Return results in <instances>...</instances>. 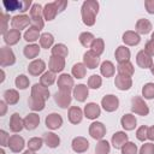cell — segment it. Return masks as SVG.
<instances>
[{
  "label": "cell",
  "mask_w": 154,
  "mask_h": 154,
  "mask_svg": "<svg viewBox=\"0 0 154 154\" xmlns=\"http://www.w3.org/2000/svg\"><path fill=\"white\" fill-rule=\"evenodd\" d=\"M97 12H99V2L96 0H85L81 7L83 23L87 26H93L95 24Z\"/></svg>",
  "instance_id": "cell-1"
},
{
  "label": "cell",
  "mask_w": 154,
  "mask_h": 154,
  "mask_svg": "<svg viewBox=\"0 0 154 154\" xmlns=\"http://www.w3.org/2000/svg\"><path fill=\"white\" fill-rule=\"evenodd\" d=\"M2 5L7 12H13V11H19L22 13L26 12L31 5V0H4Z\"/></svg>",
  "instance_id": "cell-2"
},
{
  "label": "cell",
  "mask_w": 154,
  "mask_h": 154,
  "mask_svg": "<svg viewBox=\"0 0 154 154\" xmlns=\"http://www.w3.org/2000/svg\"><path fill=\"white\" fill-rule=\"evenodd\" d=\"M131 111L135 114L146 117L149 113V107L141 96H134L131 99Z\"/></svg>",
  "instance_id": "cell-3"
},
{
  "label": "cell",
  "mask_w": 154,
  "mask_h": 154,
  "mask_svg": "<svg viewBox=\"0 0 154 154\" xmlns=\"http://www.w3.org/2000/svg\"><path fill=\"white\" fill-rule=\"evenodd\" d=\"M16 63V57L13 51L8 46H4L0 48V66L6 67V66H12Z\"/></svg>",
  "instance_id": "cell-4"
},
{
  "label": "cell",
  "mask_w": 154,
  "mask_h": 154,
  "mask_svg": "<svg viewBox=\"0 0 154 154\" xmlns=\"http://www.w3.org/2000/svg\"><path fill=\"white\" fill-rule=\"evenodd\" d=\"M72 101L71 91L66 90H59L54 94V102L60 107V108H67Z\"/></svg>",
  "instance_id": "cell-5"
},
{
  "label": "cell",
  "mask_w": 154,
  "mask_h": 154,
  "mask_svg": "<svg viewBox=\"0 0 154 154\" xmlns=\"http://www.w3.org/2000/svg\"><path fill=\"white\" fill-rule=\"evenodd\" d=\"M101 106L106 112H114L119 106V99L113 94L105 95L101 100Z\"/></svg>",
  "instance_id": "cell-6"
},
{
  "label": "cell",
  "mask_w": 154,
  "mask_h": 154,
  "mask_svg": "<svg viewBox=\"0 0 154 154\" xmlns=\"http://www.w3.org/2000/svg\"><path fill=\"white\" fill-rule=\"evenodd\" d=\"M89 135L94 140H102L106 135V126L100 122H93L89 125Z\"/></svg>",
  "instance_id": "cell-7"
},
{
  "label": "cell",
  "mask_w": 154,
  "mask_h": 154,
  "mask_svg": "<svg viewBox=\"0 0 154 154\" xmlns=\"http://www.w3.org/2000/svg\"><path fill=\"white\" fill-rule=\"evenodd\" d=\"M83 64L85 65V67H88L90 70H94L100 64V57L96 53H94L91 49L90 51H87L83 54Z\"/></svg>",
  "instance_id": "cell-8"
},
{
  "label": "cell",
  "mask_w": 154,
  "mask_h": 154,
  "mask_svg": "<svg viewBox=\"0 0 154 154\" xmlns=\"http://www.w3.org/2000/svg\"><path fill=\"white\" fill-rule=\"evenodd\" d=\"M29 23H31V19L26 14H17V16L12 17V20H11L12 28L16 30H19V31L25 29L29 25Z\"/></svg>",
  "instance_id": "cell-9"
},
{
  "label": "cell",
  "mask_w": 154,
  "mask_h": 154,
  "mask_svg": "<svg viewBox=\"0 0 154 154\" xmlns=\"http://www.w3.org/2000/svg\"><path fill=\"white\" fill-rule=\"evenodd\" d=\"M46 70V63L42 59H35L32 60L28 66V72L31 76H42Z\"/></svg>",
  "instance_id": "cell-10"
},
{
  "label": "cell",
  "mask_w": 154,
  "mask_h": 154,
  "mask_svg": "<svg viewBox=\"0 0 154 154\" xmlns=\"http://www.w3.org/2000/svg\"><path fill=\"white\" fill-rule=\"evenodd\" d=\"M136 63L141 69H150L153 66V59L147 52H144V49H142L137 53Z\"/></svg>",
  "instance_id": "cell-11"
},
{
  "label": "cell",
  "mask_w": 154,
  "mask_h": 154,
  "mask_svg": "<svg viewBox=\"0 0 154 154\" xmlns=\"http://www.w3.org/2000/svg\"><path fill=\"white\" fill-rule=\"evenodd\" d=\"M58 87L59 90H66V91H71L75 88V83H73V77H71L67 73H63L59 76L58 78Z\"/></svg>",
  "instance_id": "cell-12"
},
{
  "label": "cell",
  "mask_w": 154,
  "mask_h": 154,
  "mask_svg": "<svg viewBox=\"0 0 154 154\" xmlns=\"http://www.w3.org/2000/svg\"><path fill=\"white\" fill-rule=\"evenodd\" d=\"M31 96L46 101V100H48V97H49V90H48V88L43 87L42 84L35 83V84L31 87Z\"/></svg>",
  "instance_id": "cell-13"
},
{
  "label": "cell",
  "mask_w": 154,
  "mask_h": 154,
  "mask_svg": "<svg viewBox=\"0 0 154 154\" xmlns=\"http://www.w3.org/2000/svg\"><path fill=\"white\" fill-rule=\"evenodd\" d=\"M24 146H25V142H24V138L22 136H19V135H12L10 137V141H8V146L7 147L10 148L11 152L19 153V152L23 150Z\"/></svg>",
  "instance_id": "cell-14"
},
{
  "label": "cell",
  "mask_w": 154,
  "mask_h": 154,
  "mask_svg": "<svg viewBox=\"0 0 154 154\" xmlns=\"http://www.w3.org/2000/svg\"><path fill=\"white\" fill-rule=\"evenodd\" d=\"M71 146H72L73 152H75V153H78V154L84 153V152H87V150L89 149V142H88V140L84 138V137H82V136L75 137V138L72 140Z\"/></svg>",
  "instance_id": "cell-15"
},
{
  "label": "cell",
  "mask_w": 154,
  "mask_h": 154,
  "mask_svg": "<svg viewBox=\"0 0 154 154\" xmlns=\"http://www.w3.org/2000/svg\"><path fill=\"white\" fill-rule=\"evenodd\" d=\"M65 67V59L64 58H60V57H55V55H52L49 58V61H48V69L49 71L54 72V73H58V72H61Z\"/></svg>",
  "instance_id": "cell-16"
},
{
  "label": "cell",
  "mask_w": 154,
  "mask_h": 154,
  "mask_svg": "<svg viewBox=\"0 0 154 154\" xmlns=\"http://www.w3.org/2000/svg\"><path fill=\"white\" fill-rule=\"evenodd\" d=\"M45 123H46V126L51 130H57L59 129L61 125H63V118L60 114L58 113H51L46 117L45 119Z\"/></svg>",
  "instance_id": "cell-17"
},
{
  "label": "cell",
  "mask_w": 154,
  "mask_h": 154,
  "mask_svg": "<svg viewBox=\"0 0 154 154\" xmlns=\"http://www.w3.org/2000/svg\"><path fill=\"white\" fill-rule=\"evenodd\" d=\"M84 116L88 119H96L101 116V108L95 102H89L84 106Z\"/></svg>",
  "instance_id": "cell-18"
},
{
  "label": "cell",
  "mask_w": 154,
  "mask_h": 154,
  "mask_svg": "<svg viewBox=\"0 0 154 154\" xmlns=\"http://www.w3.org/2000/svg\"><path fill=\"white\" fill-rule=\"evenodd\" d=\"M67 117H69V122L71 124H79L83 119V111L78 107V106H72L69 108V113H67Z\"/></svg>",
  "instance_id": "cell-19"
},
{
  "label": "cell",
  "mask_w": 154,
  "mask_h": 154,
  "mask_svg": "<svg viewBox=\"0 0 154 154\" xmlns=\"http://www.w3.org/2000/svg\"><path fill=\"white\" fill-rule=\"evenodd\" d=\"M89 95V88L85 84H77L73 88V97L78 102H84Z\"/></svg>",
  "instance_id": "cell-20"
},
{
  "label": "cell",
  "mask_w": 154,
  "mask_h": 154,
  "mask_svg": "<svg viewBox=\"0 0 154 154\" xmlns=\"http://www.w3.org/2000/svg\"><path fill=\"white\" fill-rule=\"evenodd\" d=\"M4 36V41L7 46H13V45H17L22 37L20 35V31L19 30H16V29H10Z\"/></svg>",
  "instance_id": "cell-21"
},
{
  "label": "cell",
  "mask_w": 154,
  "mask_h": 154,
  "mask_svg": "<svg viewBox=\"0 0 154 154\" xmlns=\"http://www.w3.org/2000/svg\"><path fill=\"white\" fill-rule=\"evenodd\" d=\"M123 42L128 46H137L140 42H141V36L136 32V31H131V30H128L123 34V37H122Z\"/></svg>",
  "instance_id": "cell-22"
},
{
  "label": "cell",
  "mask_w": 154,
  "mask_h": 154,
  "mask_svg": "<svg viewBox=\"0 0 154 154\" xmlns=\"http://www.w3.org/2000/svg\"><path fill=\"white\" fill-rule=\"evenodd\" d=\"M128 140H129V137H128V135H126L124 131H117V132L112 136L111 142H112V146H113L116 149H122V147H123L126 142H129Z\"/></svg>",
  "instance_id": "cell-23"
},
{
  "label": "cell",
  "mask_w": 154,
  "mask_h": 154,
  "mask_svg": "<svg viewBox=\"0 0 154 154\" xmlns=\"http://www.w3.org/2000/svg\"><path fill=\"white\" fill-rule=\"evenodd\" d=\"M114 85L119 90H123V91L129 90L132 87V79H131V77H125V76L117 75L116 79H114Z\"/></svg>",
  "instance_id": "cell-24"
},
{
  "label": "cell",
  "mask_w": 154,
  "mask_h": 154,
  "mask_svg": "<svg viewBox=\"0 0 154 154\" xmlns=\"http://www.w3.org/2000/svg\"><path fill=\"white\" fill-rule=\"evenodd\" d=\"M120 124H122V126H123L124 130H126V131H131V130H134V129L136 128L137 120H136V118H135L134 114H131V113H126V114H124V116L122 117V119H120Z\"/></svg>",
  "instance_id": "cell-25"
},
{
  "label": "cell",
  "mask_w": 154,
  "mask_h": 154,
  "mask_svg": "<svg viewBox=\"0 0 154 154\" xmlns=\"http://www.w3.org/2000/svg\"><path fill=\"white\" fill-rule=\"evenodd\" d=\"M24 128V119L20 118L18 113H13L10 118V130L12 132H19Z\"/></svg>",
  "instance_id": "cell-26"
},
{
  "label": "cell",
  "mask_w": 154,
  "mask_h": 154,
  "mask_svg": "<svg viewBox=\"0 0 154 154\" xmlns=\"http://www.w3.org/2000/svg\"><path fill=\"white\" fill-rule=\"evenodd\" d=\"M114 57L118 63H125V61L130 60L131 52L126 46H119L114 52Z\"/></svg>",
  "instance_id": "cell-27"
},
{
  "label": "cell",
  "mask_w": 154,
  "mask_h": 154,
  "mask_svg": "<svg viewBox=\"0 0 154 154\" xmlns=\"http://www.w3.org/2000/svg\"><path fill=\"white\" fill-rule=\"evenodd\" d=\"M153 26H152V23L146 19V18H141L136 22V32L140 35H147L152 31Z\"/></svg>",
  "instance_id": "cell-28"
},
{
  "label": "cell",
  "mask_w": 154,
  "mask_h": 154,
  "mask_svg": "<svg viewBox=\"0 0 154 154\" xmlns=\"http://www.w3.org/2000/svg\"><path fill=\"white\" fill-rule=\"evenodd\" d=\"M40 124V116L36 113H29L24 118V128L26 130H35Z\"/></svg>",
  "instance_id": "cell-29"
},
{
  "label": "cell",
  "mask_w": 154,
  "mask_h": 154,
  "mask_svg": "<svg viewBox=\"0 0 154 154\" xmlns=\"http://www.w3.org/2000/svg\"><path fill=\"white\" fill-rule=\"evenodd\" d=\"M117 71H118V75H120V76L131 77L135 72V69H134V65L130 61H125V63H119L118 64Z\"/></svg>",
  "instance_id": "cell-30"
},
{
  "label": "cell",
  "mask_w": 154,
  "mask_h": 154,
  "mask_svg": "<svg viewBox=\"0 0 154 154\" xmlns=\"http://www.w3.org/2000/svg\"><path fill=\"white\" fill-rule=\"evenodd\" d=\"M58 13L59 12H58V8H57L54 2H48V4L45 5V7H43V18L46 20H48V22L53 20Z\"/></svg>",
  "instance_id": "cell-31"
},
{
  "label": "cell",
  "mask_w": 154,
  "mask_h": 154,
  "mask_svg": "<svg viewBox=\"0 0 154 154\" xmlns=\"http://www.w3.org/2000/svg\"><path fill=\"white\" fill-rule=\"evenodd\" d=\"M100 72H101V75H102L103 77L109 78V77H113V75H114V72H116V67H114V65H113L112 61L105 60V61L101 63V65H100Z\"/></svg>",
  "instance_id": "cell-32"
},
{
  "label": "cell",
  "mask_w": 154,
  "mask_h": 154,
  "mask_svg": "<svg viewBox=\"0 0 154 154\" xmlns=\"http://www.w3.org/2000/svg\"><path fill=\"white\" fill-rule=\"evenodd\" d=\"M23 53L25 55V58L28 59H34L40 54V46L36 43H29L24 47Z\"/></svg>",
  "instance_id": "cell-33"
},
{
  "label": "cell",
  "mask_w": 154,
  "mask_h": 154,
  "mask_svg": "<svg viewBox=\"0 0 154 154\" xmlns=\"http://www.w3.org/2000/svg\"><path fill=\"white\" fill-rule=\"evenodd\" d=\"M4 100L7 105H16L19 101V94L16 89H7L4 91Z\"/></svg>",
  "instance_id": "cell-34"
},
{
  "label": "cell",
  "mask_w": 154,
  "mask_h": 154,
  "mask_svg": "<svg viewBox=\"0 0 154 154\" xmlns=\"http://www.w3.org/2000/svg\"><path fill=\"white\" fill-rule=\"evenodd\" d=\"M43 141L49 148H57L60 144V138L54 132H46L43 136Z\"/></svg>",
  "instance_id": "cell-35"
},
{
  "label": "cell",
  "mask_w": 154,
  "mask_h": 154,
  "mask_svg": "<svg viewBox=\"0 0 154 154\" xmlns=\"http://www.w3.org/2000/svg\"><path fill=\"white\" fill-rule=\"evenodd\" d=\"M40 36H41L40 35V30L36 29V28H34V26H30L24 32V40L26 42H30V43H34L35 41L40 40Z\"/></svg>",
  "instance_id": "cell-36"
},
{
  "label": "cell",
  "mask_w": 154,
  "mask_h": 154,
  "mask_svg": "<svg viewBox=\"0 0 154 154\" xmlns=\"http://www.w3.org/2000/svg\"><path fill=\"white\" fill-rule=\"evenodd\" d=\"M71 73L75 78L77 79H81L83 77H85V73H87V67L83 63H77L72 66V70H71Z\"/></svg>",
  "instance_id": "cell-37"
},
{
  "label": "cell",
  "mask_w": 154,
  "mask_h": 154,
  "mask_svg": "<svg viewBox=\"0 0 154 154\" xmlns=\"http://www.w3.org/2000/svg\"><path fill=\"white\" fill-rule=\"evenodd\" d=\"M55 79H57V76H55V73L54 72H52V71H46L41 77H40V84H42L43 87H49V85H52L54 82H55Z\"/></svg>",
  "instance_id": "cell-38"
},
{
  "label": "cell",
  "mask_w": 154,
  "mask_h": 154,
  "mask_svg": "<svg viewBox=\"0 0 154 154\" xmlns=\"http://www.w3.org/2000/svg\"><path fill=\"white\" fill-rule=\"evenodd\" d=\"M53 43H54V37H53L52 34H49V32L41 34V36H40V46L42 48L48 49V48H51L53 46Z\"/></svg>",
  "instance_id": "cell-39"
},
{
  "label": "cell",
  "mask_w": 154,
  "mask_h": 154,
  "mask_svg": "<svg viewBox=\"0 0 154 154\" xmlns=\"http://www.w3.org/2000/svg\"><path fill=\"white\" fill-rule=\"evenodd\" d=\"M67 54H69V49H67V47L64 43H57L52 48V55L60 57V58L65 59L67 57Z\"/></svg>",
  "instance_id": "cell-40"
},
{
  "label": "cell",
  "mask_w": 154,
  "mask_h": 154,
  "mask_svg": "<svg viewBox=\"0 0 154 154\" xmlns=\"http://www.w3.org/2000/svg\"><path fill=\"white\" fill-rule=\"evenodd\" d=\"M78 40H79V42H81V45H82L83 47H90L91 43L94 42L95 37H94V35H93L91 32L84 31V32H82V34L79 35Z\"/></svg>",
  "instance_id": "cell-41"
},
{
  "label": "cell",
  "mask_w": 154,
  "mask_h": 154,
  "mask_svg": "<svg viewBox=\"0 0 154 154\" xmlns=\"http://www.w3.org/2000/svg\"><path fill=\"white\" fill-rule=\"evenodd\" d=\"M45 102L43 100H40V99H36V97H32L30 96L29 100H28V103H29V107L32 109V111H42L45 109Z\"/></svg>",
  "instance_id": "cell-42"
},
{
  "label": "cell",
  "mask_w": 154,
  "mask_h": 154,
  "mask_svg": "<svg viewBox=\"0 0 154 154\" xmlns=\"http://www.w3.org/2000/svg\"><path fill=\"white\" fill-rule=\"evenodd\" d=\"M90 48H91V51H93L94 53H96V54L100 57V55L103 53V51H105V42H103V40H102L101 37L95 38L94 42L91 43Z\"/></svg>",
  "instance_id": "cell-43"
},
{
  "label": "cell",
  "mask_w": 154,
  "mask_h": 154,
  "mask_svg": "<svg viewBox=\"0 0 154 154\" xmlns=\"http://www.w3.org/2000/svg\"><path fill=\"white\" fill-rule=\"evenodd\" d=\"M109 150H111V146L106 140H100L95 147L96 154H108Z\"/></svg>",
  "instance_id": "cell-44"
},
{
  "label": "cell",
  "mask_w": 154,
  "mask_h": 154,
  "mask_svg": "<svg viewBox=\"0 0 154 154\" xmlns=\"http://www.w3.org/2000/svg\"><path fill=\"white\" fill-rule=\"evenodd\" d=\"M14 84H16V87H17L18 89L24 90V89H26V88L29 87L30 81H29V78H28L25 75H18V76L16 77V79H14Z\"/></svg>",
  "instance_id": "cell-45"
},
{
  "label": "cell",
  "mask_w": 154,
  "mask_h": 154,
  "mask_svg": "<svg viewBox=\"0 0 154 154\" xmlns=\"http://www.w3.org/2000/svg\"><path fill=\"white\" fill-rule=\"evenodd\" d=\"M43 140L41 138V137H32V138H30L29 141H28V149H30V150H32V152H36V150H38V149H41V147H42V144H43Z\"/></svg>",
  "instance_id": "cell-46"
},
{
  "label": "cell",
  "mask_w": 154,
  "mask_h": 154,
  "mask_svg": "<svg viewBox=\"0 0 154 154\" xmlns=\"http://www.w3.org/2000/svg\"><path fill=\"white\" fill-rule=\"evenodd\" d=\"M142 96H144V99H147V100L154 99V83L149 82V83L143 85V88H142Z\"/></svg>",
  "instance_id": "cell-47"
},
{
  "label": "cell",
  "mask_w": 154,
  "mask_h": 154,
  "mask_svg": "<svg viewBox=\"0 0 154 154\" xmlns=\"http://www.w3.org/2000/svg\"><path fill=\"white\" fill-rule=\"evenodd\" d=\"M102 84V78L99 75H91L88 78V88L90 89H99Z\"/></svg>",
  "instance_id": "cell-48"
},
{
  "label": "cell",
  "mask_w": 154,
  "mask_h": 154,
  "mask_svg": "<svg viewBox=\"0 0 154 154\" xmlns=\"http://www.w3.org/2000/svg\"><path fill=\"white\" fill-rule=\"evenodd\" d=\"M30 18H43V8L40 4H32L30 8Z\"/></svg>",
  "instance_id": "cell-49"
},
{
  "label": "cell",
  "mask_w": 154,
  "mask_h": 154,
  "mask_svg": "<svg viewBox=\"0 0 154 154\" xmlns=\"http://www.w3.org/2000/svg\"><path fill=\"white\" fill-rule=\"evenodd\" d=\"M120 150L122 154H137V146L134 142H126Z\"/></svg>",
  "instance_id": "cell-50"
},
{
  "label": "cell",
  "mask_w": 154,
  "mask_h": 154,
  "mask_svg": "<svg viewBox=\"0 0 154 154\" xmlns=\"http://www.w3.org/2000/svg\"><path fill=\"white\" fill-rule=\"evenodd\" d=\"M136 137L138 141H146L148 138V126L147 125H142L141 128L137 129L136 131Z\"/></svg>",
  "instance_id": "cell-51"
},
{
  "label": "cell",
  "mask_w": 154,
  "mask_h": 154,
  "mask_svg": "<svg viewBox=\"0 0 154 154\" xmlns=\"http://www.w3.org/2000/svg\"><path fill=\"white\" fill-rule=\"evenodd\" d=\"M138 154H154V143L149 142V143L142 144Z\"/></svg>",
  "instance_id": "cell-52"
},
{
  "label": "cell",
  "mask_w": 154,
  "mask_h": 154,
  "mask_svg": "<svg viewBox=\"0 0 154 154\" xmlns=\"http://www.w3.org/2000/svg\"><path fill=\"white\" fill-rule=\"evenodd\" d=\"M10 137H11V136H8L7 132H6L5 130H0V144H1V147H6V146H8Z\"/></svg>",
  "instance_id": "cell-53"
},
{
  "label": "cell",
  "mask_w": 154,
  "mask_h": 154,
  "mask_svg": "<svg viewBox=\"0 0 154 154\" xmlns=\"http://www.w3.org/2000/svg\"><path fill=\"white\" fill-rule=\"evenodd\" d=\"M144 52H147L150 57L154 55V41H153V40H149V41L146 43V46H144Z\"/></svg>",
  "instance_id": "cell-54"
},
{
  "label": "cell",
  "mask_w": 154,
  "mask_h": 154,
  "mask_svg": "<svg viewBox=\"0 0 154 154\" xmlns=\"http://www.w3.org/2000/svg\"><path fill=\"white\" fill-rule=\"evenodd\" d=\"M1 18H2V25H1V34L2 35H5L8 30H7V22H8V14H6V13H4L2 16H1Z\"/></svg>",
  "instance_id": "cell-55"
},
{
  "label": "cell",
  "mask_w": 154,
  "mask_h": 154,
  "mask_svg": "<svg viewBox=\"0 0 154 154\" xmlns=\"http://www.w3.org/2000/svg\"><path fill=\"white\" fill-rule=\"evenodd\" d=\"M144 7H146V11L149 14H154V0H146L144 1Z\"/></svg>",
  "instance_id": "cell-56"
},
{
  "label": "cell",
  "mask_w": 154,
  "mask_h": 154,
  "mask_svg": "<svg viewBox=\"0 0 154 154\" xmlns=\"http://www.w3.org/2000/svg\"><path fill=\"white\" fill-rule=\"evenodd\" d=\"M54 4H55V6H57L59 13L63 12V11L65 10V7L67 6V1H66V0H57V1H54Z\"/></svg>",
  "instance_id": "cell-57"
},
{
  "label": "cell",
  "mask_w": 154,
  "mask_h": 154,
  "mask_svg": "<svg viewBox=\"0 0 154 154\" xmlns=\"http://www.w3.org/2000/svg\"><path fill=\"white\" fill-rule=\"evenodd\" d=\"M7 103L5 101H0V116H5L6 114V111H7Z\"/></svg>",
  "instance_id": "cell-58"
},
{
  "label": "cell",
  "mask_w": 154,
  "mask_h": 154,
  "mask_svg": "<svg viewBox=\"0 0 154 154\" xmlns=\"http://www.w3.org/2000/svg\"><path fill=\"white\" fill-rule=\"evenodd\" d=\"M148 138L150 141H154V125H152L150 128H148Z\"/></svg>",
  "instance_id": "cell-59"
},
{
  "label": "cell",
  "mask_w": 154,
  "mask_h": 154,
  "mask_svg": "<svg viewBox=\"0 0 154 154\" xmlns=\"http://www.w3.org/2000/svg\"><path fill=\"white\" fill-rule=\"evenodd\" d=\"M23 154H35V152H32V150H30V149H28V150H25Z\"/></svg>",
  "instance_id": "cell-60"
},
{
  "label": "cell",
  "mask_w": 154,
  "mask_h": 154,
  "mask_svg": "<svg viewBox=\"0 0 154 154\" xmlns=\"http://www.w3.org/2000/svg\"><path fill=\"white\" fill-rule=\"evenodd\" d=\"M150 72H152V75L154 76V64H153V66L150 67Z\"/></svg>",
  "instance_id": "cell-61"
},
{
  "label": "cell",
  "mask_w": 154,
  "mask_h": 154,
  "mask_svg": "<svg viewBox=\"0 0 154 154\" xmlns=\"http://www.w3.org/2000/svg\"><path fill=\"white\" fill-rule=\"evenodd\" d=\"M150 40H153V41H154V31L152 32V36H150Z\"/></svg>",
  "instance_id": "cell-62"
},
{
  "label": "cell",
  "mask_w": 154,
  "mask_h": 154,
  "mask_svg": "<svg viewBox=\"0 0 154 154\" xmlns=\"http://www.w3.org/2000/svg\"><path fill=\"white\" fill-rule=\"evenodd\" d=\"M0 154H5V152H4V149H1V150H0Z\"/></svg>",
  "instance_id": "cell-63"
}]
</instances>
